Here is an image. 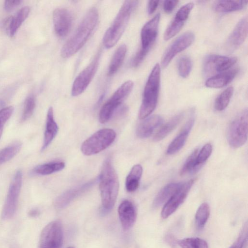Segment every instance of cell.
<instances>
[{
	"instance_id": "cell-7",
	"label": "cell",
	"mask_w": 248,
	"mask_h": 248,
	"mask_svg": "<svg viewBox=\"0 0 248 248\" xmlns=\"http://www.w3.org/2000/svg\"><path fill=\"white\" fill-rule=\"evenodd\" d=\"M248 109L240 112L231 123L228 130L227 138L230 145L234 148L243 145L248 138Z\"/></svg>"
},
{
	"instance_id": "cell-5",
	"label": "cell",
	"mask_w": 248,
	"mask_h": 248,
	"mask_svg": "<svg viewBox=\"0 0 248 248\" xmlns=\"http://www.w3.org/2000/svg\"><path fill=\"white\" fill-rule=\"evenodd\" d=\"M116 132L110 128H103L93 134L82 144L81 151L86 155H92L103 151L114 141Z\"/></svg>"
},
{
	"instance_id": "cell-24",
	"label": "cell",
	"mask_w": 248,
	"mask_h": 248,
	"mask_svg": "<svg viewBox=\"0 0 248 248\" xmlns=\"http://www.w3.org/2000/svg\"><path fill=\"white\" fill-rule=\"evenodd\" d=\"M247 4L248 0H217L214 3V8L217 12L225 13L243 9Z\"/></svg>"
},
{
	"instance_id": "cell-14",
	"label": "cell",
	"mask_w": 248,
	"mask_h": 248,
	"mask_svg": "<svg viewBox=\"0 0 248 248\" xmlns=\"http://www.w3.org/2000/svg\"><path fill=\"white\" fill-rule=\"evenodd\" d=\"M160 17V13H157L148 21L141 29L140 34L141 46L140 50L147 54L156 39Z\"/></svg>"
},
{
	"instance_id": "cell-8",
	"label": "cell",
	"mask_w": 248,
	"mask_h": 248,
	"mask_svg": "<svg viewBox=\"0 0 248 248\" xmlns=\"http://www.w3.org/2000/svg\"><path fill=\"white\" fill-rule=\"evenodd\" d=\"M22 183V173L20 170H18L14 176L8 188L1 212V218L3 220L10 219L15 216L17 209Z\"/></svg>"
},
{
	"instance_id": "cell-27",
	"label": "cell",
	"mask_w": 248,
	"mask_h": 248,
	"mask_svg": "<svg viewBox=\"0 0 248 248\" xmlns=\"http://www.w3.org/2000/svg\"><path fill=\"white\" fill-rule=\"evenodd\" d=\"M184 112H181L175 115L164 124L154 136V140L156 141H160L169 135L183 119Z\"/></svg>"
},
{
	"instance_id": "cell-39",
	"label": "cell",
	"mask_w": 248,
	"mask_h": 248,
	"mask_svg": "<svg viewBox=\"0 0 248 248\" xmlns=\"http://www.w3.org/2000/svg\"><path fill=\"white\" fill-rule=\"evenodd\" d=\"M14 110V107L11 106L0 109V139L2 134L4 125L12 115Z\"/></svg>"
},
{
	"instance_id": "cell-30",
	"label": "cell",
	"mask_w": 248,
	"mask_h": 248,
	"mask_svg": "<svg viewBox=\"0 0 248 248\" xmlns=\"http://www.w3.org/2000/svg\"><path fill=\"white\" fill-rule=\"evenodd\" d=\"M64 167L65 163L63 162H51L35 167L32 170V172L36 174L46 175L60 171Z\"/></svg>"
},
{
	"instance_id": "cell-2",
	"label": "cell",
	"mask_w": 248,
	"mask_h": 248,
	"mask_svg": "<svg viewBox=\"0 0 248 248\" xmlns=\"http://www.w3.org/2000/svg\"><path fill=\"white\" fill-rule=\"evenodd\" d=\"M102 213L109 212L116 202L119 191L117 174L109 158L104 161L99 177Z\"/></svg>"
},
{
	"instance_id": "cell-17",
	"label": "cell",
	"mask_w": 248,
	"mask_h": 248,
	"mask_svg": "<svg viewBox=\"0 0 248 248\" xmlns=\"http://www.w3.org/2000/svg\"><path fill=\"white\" fill-rule=\"evenodd\" d=\"M248 23L247 16L237 23L226 42L225 47L228 51L232 52L244 43L248 35Z\"/></svg>"
},
{
	"instance_id": "cell-15",
	"label": "cell",
	"mask_w": 248,
	"mask_h": 248,
	"mask_svg": "<svg viewBox=\"0 0 248 248\" xmlns=\"http://www.w3.org/2000/svg\"><path fill=\"white\" fill-rule=\"evenodd\" d=\"M73 18L70 11L65 8H56L53 13L54 28L57 35L60 37L66 36L70 32Z\"/></svg>"
},
{
	"instance_id": "cell-40",
	"label": "cell",
	"mask_w": 248,
	"mask_h": 248,
	"mask_svg": "<svg viewBox=\"0 0 248 248\" xmlns=\"http://www.w3.org/2000/svg\"><path fill=\"white\" fill-rule=\"evenodd\" d=\"M247 224H246L238 237L229 248H242L247 241Z\"/></svg>"
},
{
	"instance_id": "cell-31",
	"label": "cell",
	"mask_w": 248,
	"mask_h": 248,
	"mask_svg": "<svg viewBox=\"0 0 248 248\" xmlns=\"http://www.w3.org/2000/svg\"><path fill=\"white\" fill-rule=\"evenodd\" d=\"M210 209L207 203L203 202L198 208L195 215V224L197 228L202 229L210 216Z\"/></svg>"
},
{
	"instance_id": "cell-41",
	"label": "cell",
	"mask_w": 248,
	"mask_h": 248,
	"mask_svg": "<svg viewBox=\"0 0 248 248\" xmlns=\"http://www.w3.org/2000/svg\"><path fill=\"white\" fill-rule=\"evenodd\" d=\"M178 0H165L163 3V9L167 14H170L176 6Z\"/></svg>"
},
{
	"instance_id": "cell-38",
	"label": "cell",
	"mask_w": 248,
	"mask_h": 248,
	"mask_svg": "<svg viewBox=\"0 0 248 248\" xmlns=\"http://www.w3.org/2000/svg\"><path fill=\"white\" fill-rule=\"evenodd\" d=\"M212 152V146L210 143L205 144L199 152L197 156L196 162L197 166L200 168L202 164L210 156Z\"/></svg>"
},
{
	"instance_id": "cell-22",
	"label": "cell",
	"mask_w": 248,
	"mask_h": 248,
	"mask_svg": "<svg viewBox=\"0 0 248 248\" xmlns=\"http://www.w3.org/2000/svg\"><path fill=\"white\" fill-rule=\"evenodd\" d=\"M58 129V126L54 120L53 108L50 107L46 115L44 138L41 148L42 152L46 150L51 143L57 135Z\"/></svg>"
},
{
	"instance_id": "cell-35",
	"label": "cell",
	"mask_w": 248,
	"mask_h": 248,
	"mask_svg": "<svg viewBox=\"0 0 248 248\" xmlns=\"http://www.w3.org/2000/svg\"><path fill=\"white\" fill-rule=\"evenodd\" d=\"M182 248H208L207 242L200 238H186L177 241Z\"/></svg>"
},
{
	"instance_id": "cell-37",
	"label": "cell",
	"mask_w": 248,
	"mask_h": 248,
	"mask_svg": "<svg viewBox=\"0 0 248 248\" xmlns=\"http://www.w3.org/2000/svg\"><path fill=\"white\" fill-rule=\"evenodd\" d=\"M35 107V97L33 94H31L27 97L24 102L21 118L22 122L26 121L31 116L34 112Z\"/></svg>"
},
{
	"instance_id": "cell-29",
	"label": "cell",
	"mask_w": 248,
	"mask_h": 248,
	"mask_svg": "<svg viewBox=\"0 0 248 248\" xmlns=\"http://www.w3.org/2000/svg\"><path fill=\"white\" fill-rule=\"evenodd\" d=\"M30 12L29 6H24L21 8L14 17H11L8 33L11 36H13L22 23L28 16Z\"/></svg>"
},
{
	"instance_id": "cell-32",
	"label": "cell",
	"mask_w": 248,
	"mask_h": 248,
	"mask_svg": "<svg viewBox=\"0 0 248 248\" xmlns=\"http://www.w3.org/2000/svg\"><path fill=\"white\" fill-rule=\"evenodd\" d=\"M22 144L15 142L0 150V165L13 158L19 151Z\"/></svg>"
},
{
	"instance_id": "cell-46",
	"label": "cell",
	"mask_w": 248,
	"mask_h": 248,
	"mask_svg": "<svg viewBox=\"0 0 248 248\" xmlns=\"http://www.w3.org/2000/svg\"><path fill=\"white\" fill-rule=\"evenodd\" d=\"M67 248H74V247H68Z\"/></svg>"
},
{
	"instance_id": "cell-11",
	"label": "cell",
	"mask_w": 248,
	"mask_h": 248,
	"mask_svg": "<svg viewBox=\"0 0 248 248\" xmlns=\"http://www.w3.org/2000/svg\"><path fill=\"white\" fill-rule=\"evenodd\" d=\"M99 54H97L91 63L75 78L71 90L72 96H77L81 94L91 82L98 67Z\"/></svg>"
},
{
	"instance_id": "cell-34",
	"label": "cell",
	"mask_w": 248,
	"mask_h": 248,
	"mask_svg": "<svg viewBox=\"0 0 248 248\" xmlns=\"http://www.w3.org/2000/svg\"><path fill=\"white\" fill-rule=\"evenodd\" d=\"M198 152V149L195 150L187 157L181 170V175L182 176L187 173H193L197 171L200 168L197 166L196 162Z\"/></svg>"
},
{
	"instance_id": "cell-12",
	"label": "cell",
	"mask_w": 248,
	"mask_h": 248,
	"mask_svg": "<svg viewBox=\"0 0 248 248\" xmlns=\"http://www.w3.org/2000/svg\"><path fill=\"white\" fill-rule=\"evenodd\" d=\"M195 181V179H192L185 183H181L180 186L165 203L162 208L161 213L162 218L168 217L183 203Z\"/></svg>"
},
{
	"instance_id": "cell-23",
	"label": "cell",
	"mask_w": 248,
	"mask_h": 248,
	"mask_svg": "<svg viewBox=\"0 0 248 248\" xmlns=\"http://www.w3.org/2000/svg\"><path fill=\"white\" fill-rule=\"evenodd\" d=\"M163 122L162 118L158 115H154L146 119L138 126L136 134L140 138L150 137L155 129Z\"/></svg>"
},
{
	"instance_id": "cell-20",
	"label": "cell",
	"mask_w": 248,
	"mask_h": 248,
	"mask_svg": "<svg viewBox=\"0 0 248 248\" xmlns=\"http://www.w3.org/2000/svg\"><path fill=\"white\" fill-rule=\"evenodd\" d=\"M238 71V68H234L212 76L206 80L205 86L211 88H223L234 78Z\"/></svg>"
},
{
	"instance_id": "cell-10",
	"label": "cell",
	"mask_w": 248,
	"mask_h": 248,
	"mask_svg": "<svg viewBox=\"0 0 248 248\" xmlns=\"http://www.w3.org/2000/svg\"><path fill=\"white\" fill-rule=\"evenodd\" d=\"M236 62L235 57L211 54L204 59L203 71L206 76H213L230 69Z\"/></svg>"
},
{
	"instance_id": "cell-4",
	"label": "cell",
	"mask_w": 248,
	"mask_h": 248,
	"mask_svg": "<svg viewBox=\"0 0 248 248\" xmlns=\"http://www.w3.org/2000/svg\"><path fill=\"white\" fill-rule=\"evenodd\" d=\"M161 69L159 63L153 67L144 87L142 103L139 112V118L144 119L155 109L158 98Z\"/></svg>"
},
{
	"instance_id": "cell-43",
	"label": "cell",
	"mask_w": 248,
	"mask_h": 248,
	"mask_svg": "<svg viewBox=\"0 0 248 248\" xmlns=\"http://www.w3.org/2000/svg\"><path fill=\"white\" fill-rule=\"evenodd\" d=\"M159 3V0H150L148 1L147 12L149 15H152L155 12L158 6Z\"/></svg>"
},
{
	"instance_id": "cell-9",
	"label": "cell",
	"mask_w": 248,
	"mask_h": 248,
	"mask_svg": "<svg viewBox=\"0 0 248 248\" xmlns=\"http://www.w3.org/2000/svg\"><path fill=\"white\" fill-rule=\"evenodd\" d=\"M63 243L62 226L60 220L48 223L42 230L39 248H62Z\"/></svg>"
},
{
	"instance_id": "cell-16",
	"label": "cell",
	"mask_w": 248,
	"mask_h": 248,
	"mask_svg": "<svg viewBox=\"0 0 248 248\" xmlns=\"http://www.w3.org/2000/svg\"><path fill=\"white\" fill-rule=\"evenodd\" d=\"M194 7L193 2H189L181 7L175 14L174 19L166 29L164 39L169 40L174 36L183 28Z\"/></svg>"
},
{
	"instance_id": "cell-3",
	"label": "cell",
	"mask_w": 248,
	"mask_h": 248,
	"mask_svg": "<svg viewBox=\"0 0 248 248\" xmlns=\"http://www.w3.org/2000/svg\"><path fill=\"white\" fill-rule=\"evenodd\" d=\"M138 3L137 0H126L124 2L112 23L104 34L103 44L107 48L113 47L118 42Z\"/></svg>"
},
{
	"instance_id": "cell-36",
	"label": "cell",
	"mask_w": 248,
	"mask_h": 248,
	"mask_svg": "<svg viewBox=\"0 0 248 248\" xmlns=\"http://www.w3.org/2000/svg\"><path fill=\"white\" fill-rule=\"evenodd\" d=\"M192 62L187 56H183L179 58L177 62L178 71L179 75L183 78H187L192 69Z\"/></svg>"
},
{
	"instance_id": "cell-26",
	"label": "cell",
	"mask_w": 248,
	"mask_h": 248,
	"mask_svg": "<svg viewBox=\"0 0 248 248\" xmlns=\"http://www.w3.org/2000/svg\"><path fill=\"white\" fill-rule=\"evenodd\" d=\"M142 174V168L140 164L134 165L131 169L125 180V188L129 192L136 191L140 185Z\"/></svg>"
},
{
	"instance_id": "cell-45",
	"label": "cell",
	"mask_w": 248,
	"mask_h": 248,
	"mask_svg": "<svg viewBox=\"0 0 248 248\" xmlns=\"http://www.w3.org/2000/svg\"><path fill=\"white\" fill-rule=\"evenodd\" d=\"M242 248H247V241L244 244Z\"/></svg>"
},
{
	"instance_id": "cell-19",
	"label": "cell",
	"mask_w": 248,
	"mask_h": 248,
	"mask_svg": "<svg viewBox=\"0 0 248 248\" xmlns=\"http://www.w3.org/2000/svg\"><path fill=\"white\" fill-rule=\"evenodd\" d=\"M194 111L191 110V116L185 124L179 134L169 144L167 149V154L171 155L180 151L185 145L189 133L194 124Z\"/></svg>"
},
{
	"instance_id": "cell-1",
	"label": "cell",
	"mask_w": 248,
	"mask_h": 248,
	"mask_svg": "<svg viewBox=\"0 0 248 248\" xmlns=\"http://www.w3.org/2000/svg\"><path fill=\"white\" fill-rule=\"evenodd\" d=\"M98 19V10L95 7L91 8L74 34L62 48L61 55L62 58L70 57L82 47L94 30Z\"/></svg>"
},
{
	"instance_id": "cell-18",
	"label": "cell",
	"mask_w": 248,
	"mask_h": 248,
	"mask_svg": "<svg viewBox=\"0 0 248 248\" xmlns=\"http://www.w3.org/2000/svg\"><path fill=\"white\" fill-rule=\"evenodd\" d=\"M118 212L123 229L129 230L134 225L137 218V211L134 204L124 200L119 206Z\"/></svg>"
},
{
	"instance_id": "cell-21",
	"label": "cell",
	"mask_w": 248,
	"mask_h": 248,
	"mask_svg": "<svg viewBox=\"0 0 248 248\" xmlns=\"http://www.w3.org/2000/svg\"><path fill=\"white\" fill-rule=\"evenodd\" d=\"M97 180H94L80 186L70 189L62 194L56 200L55 205L59 209L67 206L74 199L93 186Z\"/></svg>"
},
{
	"instance_id": "cell-25",
	"label": "cell",
	"mask_w": 248,
	"mask_h": 248,
	"mask_svg": "<svg viewBox=\"0 0 248 248\" xmlns=\"http://www.w3.org/2000/svg\"><path fill=\"white\" fill-rule=\"evenodd\" d=\"M180 183H172L166 185L158 193L155 197L153 206L158 208L166 203L180 186Z\"/></svg>"
},
{
	"instance_id": "cell-6",
	"label": "cell",
	"mask_w": 248,
	"mask_h": 248,
	"mask_svg": "<svg viewBox=\"0 0 248 248\" xmlns=\"http://www.w3.org/2000/svg\"><path fill=\"white\" fill-rule=\"evenodd\" d=\"M133 86V82L128 80L124 82L116 90L100 109L99 120L101 123L105 124L109 120L115 110L130 94Z\"/></svg>"
},
{
	"instance_id": "cell-28",
	"label": "cell",
	"mask_w": 248,
	"mask_h": 248,
	"mask_svg": "<svg viewBox=\"0 0 248 248\" xmlns=\"http://www.w3.org/2000/svg\"><path fill=\"white\" fill-rule=\"evenodd\" d=\"M127 51V47L124 44L120 46L114 53L110 60L108 74L111 76L115 74L121 66Z\"/></svg>"
},
{
	"instance_id": "cell-13",
	"label": "cell",
	"mask_w": 248,
	"mask_h": 248,
	"mask_svg": "<svg viewBox=\"0 0 248 248\" xmlns=\"http://www.w3.org/2000/svg\"><path fill=\"white\" fill-rule=\"evenodd\" d=\"M194 34L187 31L176 38L167 48L161 58V66L166 67L172 59L179 53L188 47L193 42Z\"/></svg>"
},
{
	"instance_id": "cell-33",
	"label": "cell",
	"mask_w": 248,
	"mask_h": 248,
	"mask_svg": "<svg viewBox=\"0 0 248 248\" xmlns=\"http://www.w3.org/2000/svg\"><path fill=\"white\" fill-rule=\"evenodd\" d=\"M233 91L232 87H229L217 97L215 102V108L217 110L222 111L227 108L232 97Z\"/></svg>"
},
{
	"instance_id": "cell-42",
	"label": "cell",
	"mask_w": 248,
	"mask_h": 248,
	"mask_svg": "<svg viewBox=\"0 0 248 248\" xmlns=\"http://www.w3.org/2000/svg\"><path fill=\"white\" fill-rule=\"evenodd\" d=\"M22 2L21 0H6L4 4V9L7 11H10L18 6Z\"/></svg>"
},
{
	"instance_id": "cell-44",
	"label": "cell",
	"mask_w": 248,
	"mask_h": 248,
	"mask_svg": "<svg viewBox=\"0 0 248 248\" xmlns=\"http://www.w3.org/2000/svg\"><path fill=\"white\" fill-rule=\"evenodd\" d=\"M40 211L38 209L34 208L30 210L28 213V215L30 217H37L40 214Z\"/></svg>"
}]
</instances>
